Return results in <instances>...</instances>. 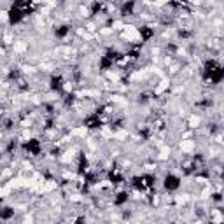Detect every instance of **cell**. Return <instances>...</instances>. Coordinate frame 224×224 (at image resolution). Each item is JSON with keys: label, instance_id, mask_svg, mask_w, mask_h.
I'll return each mask as SVG.
<instances>
[{"label": "cell", "instance_id": "cell-1", "mask_svg": "<svg viewBox=\"0 0 224 224\" xmlns=\"http://www.w3.org/2000/svg\"><path fill=\"white\" fill-rule=\"evenodd\" d=\"M180 149H182L184 152H191V151L194 149V142H193V140H182V142H180Z\"/></svg>", "mask_w": 224, "mask_h": 224}, {"label": "cell", "instance_id": "cell-2", "mask_svg": "<svg viewBox=\"0 0 224 224\" xmlns=\"http://www.w3.org/2000/svg\"><path fill=\"white\" fill-rule=\"evenodd\" d=\"M25 49H27V44H23V42H14V51L21 53V51H25Z\"/></svg>", "mask_w": 224, "mask_h": 224}, {"label": "cell", "instance_id": "cell-3", "mask_svg": "<svg viewBox=\"0 0 224 224\" xmlns=\"http://www.w3.org/2000/svg\"><path fill=\"white\" fill-rule=\"evenodd\" d=\"M198 124H200V118H198V116H191V119H189V126H191V128H196Z\"/></svg>", "mask_w": 224, "mask_h": 224}, {"label": "cell", "instance_id": "cell-4", "mask_svg": "<svg viewBox=\"0 0 224 224\" xmlns=\"http://www.w3.org/2000/svg\"><path fill=\"white\" fill-rule=\"evenodd\" d=\"M170 156V147H163L161 149V158L165 159V158H168Z\"/></svg>", "mask_w": 224, "mask_h": 224}, {"label": "cell", "instance_id": "cell-5", "mask_svg": "<svg viewBox=\"0 0 224 224\" xmlns=\"http://www.w3.org/2000/svg\"><path fill=\"white\" fill-rule=\"evenodd\" d=\"M86 132H88V130H86V128L82 126V128H77V130H74V135H81V137H84V135H86Z\"/></svg>", "mask_w": 224, "mask_h": 224}, {"label": "cell", "instance_id": "cell-6", "mask_svg": "<svg viewBox=\"0 0 224 224\" xmlns=\"http://www.w3.org/2000/svg\"><path fill=\"white\" fill-rule=\"evenodd\" d=\"M112 224H118V223H112Z\"/></svg>", "mask_w": 224, "mask_h": 224}]
</instances>
